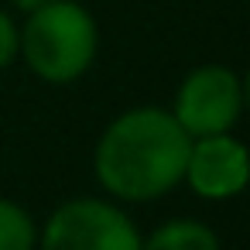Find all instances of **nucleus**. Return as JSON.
I'll return each instance as SVG.
<instances>
[{
  "instance_id": "obj_1",
  "label": "nucleus",
  "mask_w": 250,
  "mask_h": 250,
  "mask_svg": "<svg viewBox=\"0 0 250 250\" xmlns=\"http://www.w3.org/2000/svg\"><path fill=\"white\" fill-rule=\"evenodd\" d=\"M192 137L175 113L141 106L113 120L96 147V175L120 199H154L185 178Z\"/></svg>"
},
{
  "instance_id": "obj_3",
  "label": "nucleus",
  "mask_w": 250,
  "mask_h": 250,
  "mask_svg": "<svg viewBox=\"0 0 250 250\" xmlns=\"http://www.w3.org/2000/svg\"><path fill=\"white\" fill-rule=\"evenodd\" d=\"M42 250H141V236L117 206L76 199L48 219Z\"/></svg>"
},
{
  "instance_id": "obj_8",
  "label": "nucleus",
  "mask_w": 250,
  "mask_h": 250,
  "mask_svg": "<svg viewBox=\"0 0 250 250\" xmlns=\"http://www.w3.org/2000/svg\"><path fill=\"white\" fill-rule=\"evenodd\" d=\"M18 45H21V38H18V31H14V21L0 11V69L11 65V59L18 55Z\"/></svg>"
},
{
  "instance_id": "obj_5",
  "label": "nucleus",
  "mask_w": 250,
  "mask_h": 250,
  "mask_svg": "<svg viewBox=\"0 0 250 250\" xmlns=\"http://www.w3.org/2000/svg\"><path fill=\"white\" fill-rule=\"evenodd\" d=\"M185 178L206 199L236 195L250 182V154L240 141H233L226 134L199 137V144H192V151H188Z\"/></svg>"
},
{
  "instance_id": "obj_9",
  "label": "nucleus",
  "mask_w": 250,
  "mask_h": 250,
  "mask_svg": "<svg viewBox=\"0 0 250 250\" xmlns=\"http://www.w3.org/2000/svg\"><path fill=\"white\" fill-rule=\"evenodd\" d=\"M14 4H18L21 11H28V14H31V11H38V7H45V4H48V0H14Z\"/></svg>"
},
{
  "instance_id": "obj_2",
  "label": "nucleus",
  "mask_w": 250,
  "mask_h": 250,
  "mask_svg": "<svg viewBox=\"0 0 250 250\" xmlns=\"http://www.w3.org/2000/svg\"><path fill=\"white\" fill-rule=\"evenodd\" d=\"M18 38L28 65L48 83H72L96 55V24L89 11L72 0H48L45 7L31 11Z\"/></svg>"
},
{
  "instance_id": "obj_10",
  "label": "nucleus",
  "mask_w": 250,
  "mask_h": 250,
  "mask_svg": "<svg viewBox=\"0 0 250 250\" xmlns=\"http://www.w3.org/2000/svg\"><path fill=\"white\" fill-rule=\"evenodd\" d=\"M247 100H250V76H247Z\"/></svg>"
},
{
  "instance_id": "obj_7",
  "label": "nucleus",
  "mask_w": 250,
  "mask_h": 250,
  "mask_svg": "<svg viewBox=\"0 0 250 250\" xmlns=\"http://www.w3.org/2000/svg\"><path fill=\"white\" fill-rule=\"evenodd\" d=\"M31 247H35L31 216L21 206L0 199V250H31Z\"/></svg>"
},
{
  "instance_id": "obj_6",
  "label": "nucleus",
  "mask_w": 250,
  "mask_h": 250,
  "mask_svg": "<svg viewBox=\"0 0 250 250\" xmlns=\"http://www.w3.org/2000/svg\"><path fill=\"white\" fill-rule=\"evenodd\" d=\"M141 250H219V243L209 226L192 223V219H175L154 229Z\"/></svg>"
},
{
  "instance_id": "obj_4",
  "label": "nucleus",
  "mask_w": 250,
  "mask_h": 250,
  "mask_svg": "<svg viewBox=\"0 0 250 250\" xmlns=\"http://www.w3.org/2000/svg\"><path fill=\"white\" fill-rule=\"evenodd\" d=\"M240 113V83L223 65L195 69L175 100V120L185 127L188 137L226 134Z\"/></svg>"
}]
</instances>
